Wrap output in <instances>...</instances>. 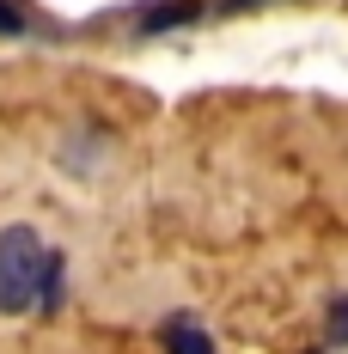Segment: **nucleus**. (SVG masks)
<instances>
[{"label": "nucleus", "mask_w": 348, "mask_h": 354, "mask_svg": "<svg viewBox=\"0 0 348 354\" xmlns=\"http://www.w3.org/2000/svg\"><path fill=\"white\" fill-rule=\"evenodd\" d=\"M43 257H49V245L37 239V226H25V220L0 226V312H31L37 306Z\"/></svg>", "instance_id": "1"}, {"label": "nucleus", "mask_w": 348, "mask_h": 354, "mask_svg": "<svg viewBox=\"0 0 348 354\" xmlns=\"http://www.w3.org/2000/svg\"><path fill=\"white\" fill-rule=\"evenodd\" d=\"M190 19H202V0H153V6L135 19V31H140V37H159V31L190 25Z\"/></svg>", "instance_id": "2"}, {"label": "nucleus", "mask_w": 348, "mask_h": 354, "mask_svg": "<svg viewBox=\"0 0 348 354\" xmlns=\"http://www.w3.org/2000/svg\"><path fill=\"white\" fill-rule=\"evenodd\" d=\"M159 342H165V354H214V336L190 312H177V318L159 324Z\"/></svg>", "instance_id": "3"}, {"label": "nucleus", "mask_w": 348, "mask_h": 354, "mask_svg": "<svg viewBox=\"0 0 348 354\" xmlns=\"http://www.w3.org/2000/svg\"><path fill=\"white\" fill-rule=\"evenodd\" d=\"M62 299H68V257L49 250L43 257V275H37V312H62Z\"/></svg>", "instance_id": "4"}, {"label": "nucleus", "mask_w": 348, "mask_h": 354, "mask_svg": "<svg viewBox=\"0 0 348 354\" xmlns=\"http://www.w3.org/2000/svg\"><path fill=\"white\" fill-rule=\"evenodd\" d=\"M25 31H31L25 6H19V0H0V37H25Z\"/></svg>", "instance_id": "5"}, {"label": "nucleus", "mask_w": 348, "mask_h": 354, "mask_svg": "<svg viewBox=\"0 0 348 354\" xmlns=\"http://www.w3.org/2000/svg\"><path fill=\"white\" fill-rule=\"evenodd\" d=\"M348 342V299H330V348Z\"/></svg>", "instance_id": "6"}, {"label": "nucleus", "mask_w": 348, "mask_h": 354, "mask_svg": "<svg viewBox=\"0 0 348 354\" xmlns=\"http://www.w3.org/2000/svg\"><path fill=\"white\" fill-rule=\"evenodd\" d=\"M220 6H226V12H244V6H250V0H220ZM257 6H263V0H257Z\"/></svg>", "instance_id": "7"}]
</instances>
